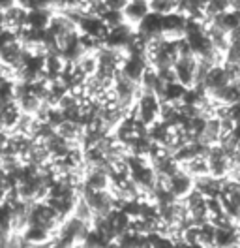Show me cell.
Listing matches in <instances>:
<instances>
[{
	"label": "cell",
	"instance_id": "obj_1",
	"mask_svg": "<svg viewBox=\"0 0 240 248\" xmlns=\"http://www.w3.org/2000/svg\"><path fill=\"white\" fill-rule=\"evenodd\" d=\"M130 115H134L139 123H143L147 128H150L152 124L162 121V98L156 93L141 91L139 98H137V104Z\"/></svg>",
	"mask_w": 240,
	"mask_h": 248
},
{
	"label": "cell",
	"instance_id": "obj_2",
	"mask_svg": "<svg viewBox=\"0 0 240 248\" xmlns=\"http://www.w3.org/2000/svg\"><path fill=\"white\" fill-rule=\"evenodd\" d=\"M81 196L87 200V203L90 205L92 213L96 220L100 218H105L113 209H117V200L115 196L111 194V190H89V188H83L81 190ZM94 220V222H96Z\"/></svg>",
	"mask_w": 240,
	"mask_h": 248
},
{
	"label": "cell",
	"instance_id": "obj_3",
	"mask_svg": "<svg viewBox=\"0 0 240 248\" xmlns=\"http://www.w3.org/2000/svg\"><path fill=\"white\" fill-rule=\"evenodd\" d=\"M27 25H29V8L23 6L19 0L15 2L12 8H8L6 12H2V23H0V27L19 34Z\"/></svg>",
	"mask_w": 240,
	"mask_h": 248
},
{
	"label": "cell",
	"instance_id": "obj_4",
	"mask_svg": "<svg viewBox=\"0 0 240 248\" xmlns=\"http://www.w3.org/2000/svg\"><path fill=\"white\" fill-rule=\"evenodd\" d=\"M197 62L199 57L197 55H182L179 61L175 62V72H177V79L184 87L192 89L195 87V72H197Z\"/></svg>",
	"mask_w": 240,
	"mask_h": 248
},
{
	"label": "cell",
	"instance_id": "obj_5",
	"mask_svg": "<svg viewBox=\"0 0 240 248\" xmlns=\"http://www.w3.org/2000/svg\"><path fill=\"white\" fill-rule=\"evenodd\" d=\"M207 160H209L210 175H214V177H218V179H225V177L229 175L231 158L225 153L224 147H220V145L210 147V153H209V156H207Z\"/></svg>",
	"mask_w": 240,
	"mask_h": 248
},
{
	"label": "cell",
	"instance_id": "obj_6",
	"mask_svg": "<svg viewBox=\"0 0 240 248\" xmlns=\"http://www.w3.org/2000/svg\"><path fill=\"white\" fill-rule=\"evenodd\" d=\"M135 31H137V34H139L145 42L164 38V16H160V14H156V12H150L149 16L137 25Z\"/></svg>",
	"mask_w": 240,
	"mask_h": 248
},
{
	"label": "cell",
	"instance_id": "obj_7",
	"mask_svg": "<svg viewBox=\"0 0 240 248\" xmlns=\"http://www.w3.org/2000/svg\"><path fill=\"white\" fill-rule=\"evenodd\" d=\"M195 188V179L190 175V173H186V171L180 168L179 171H175L169 179H167V190L175 196V198H186L192 190Z\"/></svg>",
	"mask_w": 240,
	"mask_h": 248
},
{
	"label": "cell",
	"instance_id": "obj_8",
	"mask_svg": "<svg viewBox=\"0 0 240 248\" xmlns=\"http://www.w3.org/2000/svg\"><path fill=\"white\" fill-rule=\"evenodd\" d=\"M188 17L182 16L180 12H173L164 16V38L167 40H182L186 38V29H188Z\"/></svg>",
	"mask_w": 240,
	"mask_h": 248
},
{
	"label": "cell",
	"instance_id": "obj_9",
	"mask_svg": "<svg viewBox=\"0 0 240 248\" xmlns=\"http://www.w3.org/2000/svg\"><path fill=\"white\" fill-rule=\"evenodd\" d=\"M83 188H89V190H109L111 188L109 170L107 168H85Z\"/></svg>",
	"mask_w": 240,
	"mask_h": 248
},
{
	"label": "cell",
	"instance_id": "obj_10",
	"mask_svg": "<svg viewBox=\"0 0 240 248\" xmlns=\"http://www.w3.org/2000/svg\"><path fill=\"white\" fill-rule=\"evenodd\" d=\"M150 12H152L150 0H128L126 8L122 10V16H124V21L128 25H132L134 29H137V25L149 16Z\"/></svg>",
	"mask_w": 240,
	"mask_h": 248
},
{
	"label": "cell",
	"instance_id": "obj_11",
	"mask_svg": "<svg viewBox=\"0 0 240 248\" xmlns=\"http://www.w3.org/2000/svg\"><path fill=\"white\" fill-rule=\"evenodd\" d=\"M222 134H224L222 119H220V117H210V119H207L205 128H203V132H201V136H199L197 141H201V143L207 145V147H214V145L220 143Z\"/></svg>",
	"mask_w": 240,
	"mask_h": 248
},
{
	"label": "cell",
	"instance_id": "obj_12",
	"mask_svg": "<svg viewBox=\"0 0 240 248\" xmlns=\"http://www.w3.org/2000/svg\"><path fill=\"white\" fill-rule=\"evenodd\" d=\"M214 237H216V226L212 222L205 224V226H199L197 247H214Z\"/></svg>",
	"mask_w": 240,
	"mask_h": 248
},
{
	"label": "cell",
	"instance_id": "obj_13",
	"mask_svg": "<svg viewBox=\"0 0 240 248\" xmlns=\"http://www.w3.org/2000/svg\"><path fill=\"white\" fill-rule=\"evenodd\" d=\"M107 10H115V12H122L128 4V0H104Z\"/></svg>",
	"mask_w": 240,
	"mask_h": 248
},
{
	"label": "cell",
	"instance_id": "obj_14",
	"mask_svg": "<svg viewBox=\"0 0 240 248\" xmlns=\"http://www.w3.org/2000/svg\"><path fill=\"white\" fill-rule=\"evenodd\" d=\"M15 2H17V0H0V14L6 12L8 8H12Z\"/></svg>",
	"mask_w": 240,
	"mask_h": 248
},
{
	"label": "cell",
	"instance_id": "obj_15",
	"mask_svg": "<svg viewBox=\"0 0 240 248\" xmlns=\"http://www.w3.org/2000/svg\"><path fill=\"white\" fill-rule=\"evenodd\" d=\"M229 8L235 12H240V0H229Z\"/></svg>",
	"mask_w": 240,
	"mask_h": 248
}]
</instances>
